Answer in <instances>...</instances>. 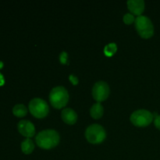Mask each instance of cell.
<instances>
[{
	"instance_id": "obj_18",
	"label": "cell",
	"mask_w": 160,
	"mask_h": 160,
	"mask_svg": "<svg viewBox=\"0 0 160 160\" xmlns=\"http://www.w3.org/2000/svg\"><path fill=\"white\" fill-rule=\"evenodd\" d=\"M155 125H156V128H158V129L160 130V115H157L156 117V118H155Z\"/></svg>"
},
{
	"instance_id": "obj_6",
	"label": "cell",
	"mask_w": 160,
	"mask_h": 160,
	"mask_svg": "<svg viewBox=\"0 0 160 160\" xmlns=\"http://www.w3.org/2000/svg\"><path fill=\"white\" fill-rule=\"evenodd\" d=\"M154 119L153 114L146 109H138L132 112L131 116V121L133 124L138 127L148 126Z\"/></svg>"
},
{
	"instance_id": "obj_8",
	"label": "cell",
	"mask_w": 160,
	"mask_h": 160,
	"mask_svg": "<svg viewBox=\"0 0 160 160\" xmlns=\"http://www.w3.org/2000/svg\"><path fill=\"white\" fill-rule=\"evenodd\" d=\"M19 132L27 138H31L35 134V128L30 120H22L17 124Z\"/></svg>"
},
{
	"instance_id": "obj_2",
	"label": "cell",
	"mask_w": 160,
	"mask_h": 160,
	"mask_svg": "<svg viewBox=\"0 0 160 160\" xmlns=\"http://www.w3.org/2000/svg\"><path fill=\"white\" fill-rule=\"evenodd\" d=\"M49 100L55 108L60 109L67 105L69 100V94L63 86L53 88L49 94Z\"/></svg>"
},
{
	"instance_id": "obj_4",
	"label": "cell",
	"mask_w": 160,
	"mask_h": 160,
	"mask_svg": "<svg viewBox=\"0 0 160 160\" xmlns=\"http://www.w3.org/2000/svg\"><path fill=\"white\" fill-rule=\"evenodd\" d=\"M85 137L90 143L98 144L102 142L106 137L104 128L98 123L91 124L85 131Z\"/></svg>"
},
{
	"instance_id": "obj_20",
	"label": "cell",
	"mask_w": 160,
	"mask_h": 160,
	"mask_svg": "<svg viewBox=\"0 0 160 160\" xmlns=\"http://www.w3.org/2000/svg\"><path fill=\"white\" fill-rule=\"evenodd\" d=\"M3 67V62L2 61H0V69Z\"/></svg>"
},
{
	"instance_id": "obj_13",
	"label": "cell",
	"mask_w": 160,
	"mask_h": 160,
	"mask_svg": "<svg viewBox=\"0 0 160 160\" xmlns=\"http://www.w3.org/2000/svg\"><path fill=\"white\" fill-rule=\"evenodd\" d=\"M12 112L17 117H22L26 115L28 112V109L23 104H17L12 108Z\"/></svg>"
},
{
	"instance_id": "obj_9",
	"label": "cell",
	"mask_w": 160,
	"mask_h": 160,
	"mask_svg": "<svg viewBox=\"0 0 160 160\" xmlns=\"http://www.w3.org/2000/svg\"><path fill=\"white\" fill-rule=\"evenodd\" d=\"M128 6L131 12L141 16L145 9V2L143 0H128Z\"/></svg>"
},
{
	"instance_id": "obj_17",
	"label": "cell",
	"mask_w": 160,
	"mask_h": 160,
	"mask_svg": "<svg viewBox=\"0 0 160 160\" xmlns=\"http://www.w3.org/2000/svg\"><path fill=\"white\" fill-rule=\"evenodd\" d=\"M69 79H70V81H71L72 84H78V78H77L75 75L70 74V77H69Z\"/></svg>"
},
{
	"instance_id": "obj_10",
	"label": "cell",
	"mask_w": 160,
	"mask_h": 160,
	"mask_svg": "<svg viewBox=\"0 0 160 160\" xmlns=\"http://www.w3.org/2000/svg\"><path fill=\"white\" fill-rule=\"evenodd\" d=\"M61 117H62V120L68 124H73L76 123L77 120H78L77 112L70 108H66V109H62V112H61Z\"/></svg>"
},
{
	"instance_id": "obj_14",
	"label": "cell",
	"mask_w": 160,
	"mask_h": 160,
	"mask_svg": "<svg viewBox=\"0 0 160 160\" xmlns=\"http://www.w3.org/2000/svg\"><path fill=\"white\" fill-rule=\"evenodd\" d=\"M117 45L114 42H111L106 45L104 48V53L107 56H112L117 52Z\"/></svg>"
},
{
	"instance_id": "obj_19",
	"label": "cell",
	"mask_w": 160,
	"mask_h": 160,
	"mask_svg": "<svg viewBox=\"0 0 160 160\" xmlns=\"http://www.w3.org/2000/svg\"><path fill=\"white\" fill-rule=\"evenodd\" d=\"M5 82V79H4V77L3 75L0 73V85H2Z\"/></svg>"
},
{
	"instance_id": "obj_7",
	"label": "cell",
	"mask_w": 160,
	"mask_h": 160,
	"mask_svg": "<svg viewBox=\"0 0 160 160\" xmlns=\"http://www.w3.org/2000/svg\"><path fill=\"white\" fill-rule=\"evenodd\" d=\"M109 95V87L107 83L100 81L95 83L92 88V95L98 102L104 101Z\"/></svg>"
},
{
	"instance_id": "obj_1",
	"label": "cell",
	"mask_w": 160,
	"mask_h": 160,
	"mask_svg": "<svg viewBox=\"0 0 160 160\" xmlns=\"http://www.w3.org/2000/svg\"><path fill=\"white\" fill-rule=\"evenodd\" d=\"M36 143L39 147L49 149L59 144L60 138L59 133L52 129H47L40 131L35 138Z\"/></svg>"
},
{
	"instance_id": "obj_11",
	"label": "cell",
	"mask_w": 160,
	"mask_h": 160,
	"mask_svg": "<svg viewBox=\"0 0 160 160\" xmlns=\"http://www.w3.org/2000/svg\"><path fill=\"white\" fill-rule=\"evenodd\" d=\"M104 109H103L102 105L100 102H96L92 106L90 109V113L93 118L98 119L103 115Z\"/></svg>"
},
{
	"instance_id": "obj_15",
	"label": "cell",
	"mask_w": 160,
	"mask_h": 160,
	"mask_svg": "<svg viewBox=\"0 0 160 160\" xmlns=\"http://www.w3.org/2000/svg\"><path fill=\"white\" fill-rule=\"evenodd\" d=\"M134 20H135V18H134L133 14L128 12V13H126L123 16V21H124V23H126L127 24L131 23L132 22H134Z\"/></svg>"
},
{
	"instance_id": "obj_16",
	"label": "cell",
	"mask_w": 160,
	"mask_h": 160,
	"mask_svg": "<svg viewBox=\"0 0 160 160\" xmlns=\"http://www.w3.org/2000/svg\"><path fill=\"white\" fill-rule=\"evenodd\" d=\"M59 60H60L61 63L66 64L68 62V54L67 52H62L59 55Z\"/></svg>"
},
{
	"instance_id": "obj_12",
	"label": "cell",
	"mask_w": 160,
	"mask_h": 160,
	"mask_svg": "<svg viewBox=\"0 0 160 160\" xmlns=\"http://www.w3.org/2000/svg\"><path fill=\"white\" fill-rule=\"evenodd\" d=\"M34 148V144L33 141L30 138H27L26 139L22 142L21 149L22 152L25 154H30L33 152Z\"/></svg>"
},
{
	"instance_id": "obj_3",
	"label": "cell",
	"mask_w": 160,
	"mask_h": 160,
	"mask_svg": "<svg viewBox=\"0 0 160 160\" xmlns=\"http://www.w3.org/2000/svg\"><path fill=\"white\" fill-rule=\"evenodd\" d=\"M135 28L138 34L144 38H151L154 34V27L149 17L146 16H138L135 19Z\"/></svg>"
},
{
	"instance_id": "obj_5",
	"label": "cell",
	"mask_w": 160,
	"mask_h": 160,
	"mask_svg": "<svg viewBox=\"0 0 160 160\" xmlns=\"http://www.w3.org/2000/svg\"><path fill=\"white\" fill-rule=\"evenodd\" d=\"M29 109L31 114L38 118L45 117L49 111L48 103L40 98H34L30 101Z\"/></svg>"
}]
</instances>
